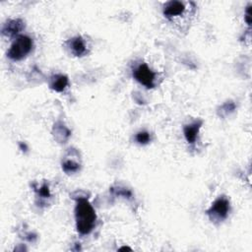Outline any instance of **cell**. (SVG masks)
<instances>
[{
  "label": "cell",
  "instance_id": "1",
  "mask_svg": "<svg viewBox=\"0 0 252 252\" xmlns=\"http://www.w3.org/2000/svg\"><path fill=\"white\" fill-rule=\"evenodd\" d=\"M75 220L77 230L83 235L91 233L94 228L96 214L88 198L79 197L76 199Z\"/></svg>",
  "mask_w": 252,
  "mask_h": 252
},
{
  "label": "cell",
  "instance_id": "2",
  "mask_svg": "<svg viewBox=\"0 0 252 252\" xmlns=\"http://www.w3.org/2000/svg\"><path fill=\"white\" fill-rule=\"evenodd\" d=\"M33 47L32 38L28 35L21 34L15 38L11 44L7 56L13 61H20L26 58L32 51Z\"/></svg>",
  "mask_w": 252,
  "mask_h": 252
},
{
  "label": "cell",
  "instance_id": "3",
  "mask_svg": "<svg viewBox=\"0 0 252 252\" xmlns=\"http://www.w3.org/2000/svg\"><path fill=\"white\" fill-rule=\"evenodd\" d=\"M229 211L230 203L228 199L224 196H220L213 202L211 207L206 211V214L212 221H221L227 218Z\"/></svg>",
  "mask_w": 252,
  "mask_h": 252
},
{
  "label": "cell",
  "instance_id": "4",
  "mask_svg": "<svg viewBox=\"0 0 252 252\" xmlns=\"http://www.w3.org/2000/svg\"><path fill=\"white\" fill-rule=\"evenodd\" d=\"M133 77L147 89H153L155 87L156 73L147 65V63L138 64L133 69Z\"/></svg>",
  "mask_w": 252,
  "mask_h": 252
},
{
  "label": "cell",
  "instance_id": "5",
  "mask_svg": "<svg viewBox=\"0 0 252 252\" xmlns=\"http://www.w3.org/2000/svg\"><path fill=\"white\" fill-rule=\"evenodd\" d=\"M25 29V22L21 19H10L7 20L1 29V32L4 36L14 37L19 36L18 34Z\"/></svg>",
  "mask_w": 252,
  "mask_h": 252
},
{
  "label": "cell",
  "instance_id": "6",
  "mask_svg": "<svg viewBox=\"0 0 252 252\" xmlns=\"http://www.w3.org/2000/svg\"><path fill=\"white\" fill-rule=\"evenodd\" d=\"M186 10L185 4L181 1H168L164 4L163 9H162V13L163 16L168 19L171 20L175 17H179L181 16Z\"/></svg>",
  "mask_w": 252,
  "mask_h": 252
},
{
  "label": "cell",
  "instance_id": "7",
  "mask_svg": "<svg viewBox=\"0 0 252 252\" xmlns=\"http://www.w3.org/2000/svg\"><path fill=\"white\" fill-rule=\"evenodd\" d=\"M66 43H67L69 50L71 51V53L74 56L82 57L88 53L87 45L85 43L84 38L81 35H77V36H74V37L68 39Z\"/></svg>",
  "mask_w": 252,
  "mask_h": 252
},
{
  "label": "cell",
  "instance_id": "8",
  "mask_svg": "<svg viewBox=\"0 0 252 252\" xmlns=\"http://www.w3.org/2000/svg\"><path fill=\"white\" fill-rule=\"evenodd\" d=\"M52 135L55 141L63 144L66 143L71 137V131L63 122L57 121L52 127Z\"/></svg>",
  "mask_w": 252,
  "mask_h": 252
},
{
  "label": "cell",
  "instance_id": "9",
  "mask_svg": "<svg viewBox=\"0 0 252 252\" xmlns=\"http://www.w3.org/2000/svg\"><path fill=\"white\" fill-rule=\"evenodd\" d=\"M202 124H203L202 120H196L183 127V134L187 143L194 144L196 142L199 131L202 127Z\"/></svg>",
  "mask_w": 252,
  "mask_h": 252
},
{
  "label": "cell",
  "instance_id": "10",
  "mask_svg": "<svg viewBox=\"0 0 252 252\" xmlns=\"http://www.w3.org/2000/svg\"><path fill=\"white\" fill-rule=\"evenodd\" d=\"M48 85H49V88L54 92L62 93L67 89L69 85V79L66 75L54 74L49 78Z\"/></svg>",
  "mask_w": 252,
  "mask_h": 252
},
{
  "label": "cell",
  "instance_id": "11",
  "mask_svg": "<svg viewBox=\"0 0 252 252\" xmlns=\"http://www.w3.org/2000/svg\"><path fill=\"white\" fill-rule=\"evenodd\" d=\"M80 167H81V164L74 159L66 158L64 159V161H62V169L67 174H71L79 171Z\"/></svg>",
  "mask_w": 252,
  "mask_h": 252
},
{
  "label": "cell",
  "instance_id": "12",
  "mask_svg": "<svg viewBox=\"0 0 252 252\" xmlns=\"http://www.w3.org/2000/svg\"><path fill=\"white\" fill-rule=\"evenodd\" d=\"M236 108V105L233 101H226L223 104H221L218 110V114L220 116H226L228 114H230L231 112H233Z\"/></svg>",
  "mask_w": 252,
  "mask_h": 252
},
{
  "label": "cell",
  "instance_id": "13",
  "mask_svg": "<svg viewBox=\"0 0 252 252\" xmlns=\"http://www.w3.org/2000/svg\"><path fill=\"white\" fill-rule=\"evenodd\" d=\"M110 192L115 195V196H122L127 199L132 198V192L127 189V188H122V187H111Z\"/></svg>",
  "mask_w": 252,
  "mask_h": 252
},
{
  "label": "cell",
  "instance_id": "14",
  "mask_svg": "<svg viewBox=\"0 0 252 252\" xmlns=\"http://www.w3.org/2000/svg\"><path fill=\"white\" fill-rule=\"evenodd\" d=\"M34 191L37 193V195L42 198V199H48L50 198L51 196V193H50V189H49V186L46 182L42 183L38 188H35Z\"/></svg>",
  "mask_w": 252,
  "mask_h": 252
},
{
  "label": "cell",
  "instance_id": "15",
  "mask_svg": "<svg viewBox=\"0 0 252 252\" xmlns=\"http://www.w3.org/2000/svg\"><path fill=\"white\" fill-rule=\"evenodd\" d=\"M135 140L138 144L140 145H147L151 141V136L150 133L147 131H140L136 134Z\"/></svg>",
  "mask_w": 252,
  "mask_h": 252
},
{
  "label": "cell",
  "instance_id": "16",
  "mask_svg": "<svg viewBox=\"0 0 252 252\" xmlns=\"http://www.w3.org/2000/svg\"><path fill=\"white\" fill-rule=\"evenodd\" d=\"M251 3L248 4V6L246 7V10H245V13H244V19H245V22L246 24L250 27L251 26Z\"/></svg>",
  "mask_w": 252,
  "mask_h": 252
},
{
  "label": "cell",
  "instance_id": "17",
  "mask_svg": "<svg viewBox=\"0 0 252 252\" xmlns=\"http://www.w3.org/2000/svg\"><path fill=\"white\" fill-rule=\"evenodd\" d=\"M19 148H20V150L22 151V152H27L28 151V146H27V144L26 143H24V142H21V143H19Z\"/></svg>",
  "mask_w": 252,
  "mask_h": 252
},
{
  "label": "cell",
  "instance_id": "18",
  "mask_svg": "<svg viewBox=\"0 0 252 252\" xmlns=\"http://www.w3.org/2000/svg\"><path fill=\"white\" fill-rule=\"evenodd\" d=\"M119 250H120V251H122V250H129V251H131L132 249H131L130 247H128V246H123V247H120Z\"/></svg>",
  "mask_w": 252,
  "mask_h": 252
}]
</instances>
